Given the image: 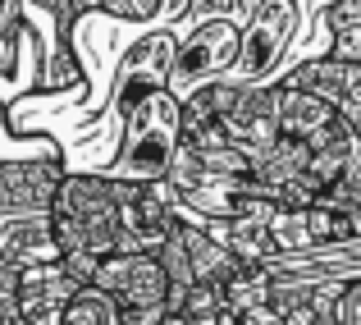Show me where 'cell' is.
<instances>
[{
    "label": "cell",
    "instance_id": "6",
    "mask_svg": "<svg viewBox=\"0 0 361 325\" xmlns=\"http://www.w3.org/2000/svg\"><path fill=\"white\" fill-rule=\"evenodd\" d=\"M178 37H183V23H160L133 46L128 55L110 69V114L123 129L133 110L142 106L156 92H169V78H174V55H178Z\"/></svg>",
    "mask_w": 361,
    "mask_h": 325
},
{
    "label": "cell",
    "instance_id": "5",
    "mask_svg": "<svg viewBox=\"0 0 361 325\" xmlns=\"http://www.w3.org/2000/svg\"><path fill=\"white\" fill-rule=\"evenodd\" d=\"M302 32V5L288 0H265L252 9V18L243 23V55L233 78L256 83V88H274L283 73L293 69V42Z\"/></svg>",
    "mask_w": 361,
    "mask_h": 325
},
{
    "label": "cell",
    "instance_id": "3",
    "mask_svg": "<svg viewBox=\"0 0 361 325\" xmlns=\"http://www.w3.org/2000/svg\"><path fill=\"white\" fill-rule=\"evenodd\" d=\"M178 147H183V101L174 92H156L123 119L119 151L110 156L101 175L115 184H142V188L165 184Z\"/></svg>",
    "mask_w": 361,
    "mask_h": 325
},
{
    "label": "cell",
    "instance_id": "8",
    "mask_svg": "<svg viewBox=\"0 0 361 325\" xmlns=\"http://www.w3.org/2000/svg\"><path fill=\"white\" fill-rule=\"evenodd\" d=\"M78 284L64 275V266H37V271H23V284H18V312H23V325H64V312L78 298Z\"/></svg>",
    "mask_w": 361,
    "mask_h": 325
},
{
    "label": "cell",
    "instance_id": "13",
    "mask_svg": "<svg viewBox=\"0 0 361 325\" xmlns=\"http://www.w3.org/2000/svg\"><path fill=\"white\" fill-rule=\"evenodd\" d=\"M64 325H119V317L101 289H82L64 312Z\"/></svg>",
    "mask_w": 361,
    "mask_h": 325
},
{
    "label": "cell",
    "instance_id": "12",
    "mask_svg": "<svg viewBox=\"0 0 361 325\" xmlns=\"http://www.w3.org/2000/svg\"><path fill=\"white\" fill-rule=\"evenodd\" d=\"M270 289H274V280H270V271H265V266H243V271L220 289L224 317L238 321V317H247L252 307H265V302H270Z\"/></svg>",
    "mask_w": 361,
    "mask_h": 325
},
{
    "label": "cell",
    "instance_id": "16",
    "mask_svg": "<svg viewBox=\"0 0 361 325\" xmlns=\"http://www.w3.org/2000/svg\"><path fill=\"white\" fill-rule=\"evenodd\" d=\"M238 325H283V317L265 302V307H252L247 317H238Z\"/></svg>",
    "mask_w": 361,
    "mask_h": 325
},
{
    "label": "cell",
    "instance_id": "9",
    "mask_svg": "<svg viewBox=\"0 0 361 325\" xmlns=\"http://www.w3.org/2000/svg\"><path fill=\"white\" fill-rule=\"evenodd\" d=\"M178 234H183V247H188V256H192V275H197V284H202V289H215V293H220L224 284L243 271V261L202 225V220L178 215Z\"/></svg>",
    "mask_w": 361,
    "mask_h": 325
},
{
    "label": "cell",
    "instance_id": "2",
    "mask_svg": "<svg viewBox=\"0 0 361 325\" xmlns=\"http://www.w3.org/2000/svg\"><path fill=\"white\" fill-rule=\"evenodd\" d=\"M55 238L60 252L119 256L123 252V197L101 170H69L55 197Z\"/></svg>",
    "mask_w": 361,
    "mask_h": 325
},
{
    "label": "cell",
    "instance_id": "7",
    "mask_svg": "<svg viewBox=\"0 0 361 325\" xmlns=\"http://www.w3.org/2000/svg\"><path fill=\"white\" fill-rule=\"evenodd\" d=\"M64 175H69V165H64L60 151L5 160V165H0V215L55 211V197H60Z\"/></svg>",
    "mask_w": 361,
    "mask_h": 325
},
{
    "label": "cell",
    "instance_id": "15",
    "mask_svg": "<svg viewBox=\"0 0 361 325\" xmlns=\"http://www.w3.org/2000/svg\"><path fill=\"white\" fill-rule=\"evenodd\" d=\"M329 60L361 64V28H353V32H334V42H329Z\"/></svg>",
    "mask_w": 361,
    "mask_h": 325
},
{
    "label": "cell",
    "instance_id": "4",
    "mask_svg": "<svg viewBox=\"0 0 361 325\" xmlns=\"http://www.w3.org/2000/svg\"><path fill=\"white\" fill-rule=\"evenodd\" d=\"M92 289H101L110 298L119 325H165L169 321V275L156 252L106 256Z\"/></svg>",
    "mask_w": 361,
    "mask_h": 325
},
{
    "label": "cell",
    "instance_id": "1",
    "mask_svg": "<svg viewBox=\"0 0 361 325\" xmlns=\"http://www.w3.org/2000/svg\"><path fill=\"white\" fill-rule=\"evenodd\" d=\"M256 5H238V0H192V23L178 37V55H174V78L169 92L178 101L197 97V92L215 88V83L233 78L243 55V23L252 18Z\"/></svg>",
    "mask_w": 361,
    "mask_h": 325
},
{
    "label": "cell",
    "instance_id": "11",
    "mask_svg": "<svg viewBox=\"0 0 361 325\" xmlns=\"http://www.w3.org/2000/svg\"><path fill=\"white\" fill-rule=\"evenodd\" d=\"M64 92H87V78H82V60L73 51L69 37L55 32L46 42L42 60H37V97H64Z\"/></svg>",
    "mask_w": 361,
    "mask_h": 325
},
{
    "label": "cell",
    "instance_id": "10",
    "mask_svg": "<svg viewBox=\"0 0 361 325\" xmlns=\"http://www.w3.org/2000/svg\"><path fill=\"white\" fill-rule=\"evenodd\" d=\"M274 106H279V133L293 142H311L338 119V110L329 101L311 97V92H298V88H283L274 83Z\"/></svg>",
    "mask_w": 361,
    "mask_h": 325
},
{
    "label": "cell",
    "instance_id": "14",
    "mask_svg": "<svg viewBox=\"0 0 361 325\" xmlns=\"http://www.w3.org/2000/svg\"><path fill=\"white\" fill-rule=\"evenodd\" d=\"M325 23H329V32L361 28V0H334V5H325Z\"/></svg>",
    "mask_w": 361,
    "mask_h": 325
}]
</instances>
